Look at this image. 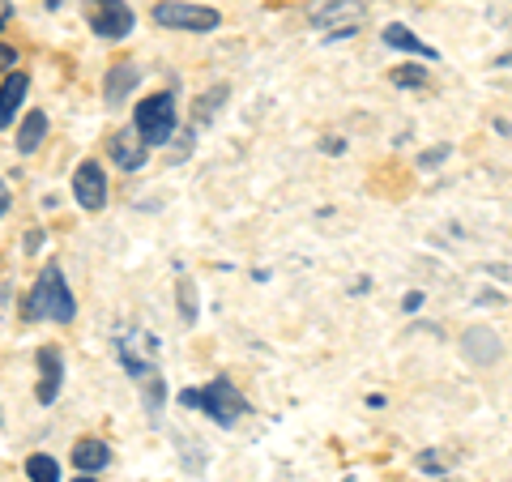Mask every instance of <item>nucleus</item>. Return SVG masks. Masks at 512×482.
Wrapping results in <instances>:
<instances>
[{"label":"nucleus","instance_id":"1","mask_svg":"<svg viewBox=\"0 0 512 482\" xmlns=\"http://www.w3.org/2000/svg\"><path fill=\"white\" fill-rule=\"evenodd\" d=\"M26 316L30 320H56V325H69V320L77 316V299H73L69 282H64V273L56 265H47L35 278V286H30Z\"/></svg>","mask_w":512,"mask_h":482},{"label":"nucleus","instance_id":"2","mask_svg":"<svg viewBox=\"0 0 512 482\" xmlns=\"http://www.w3.org/2000/svg\"><path fill=\"white\" fill-rule=\"evenodd\" d=\"M133 128H137V137L146 141V146H167L171 133H175V99L167 90L141 99L137 116H133Z\"/></svg>","mask_w":512,"mask_h":482},{"label":"nucleus","instance_id":"3","mask_svg":"<svg viewBox=\"0 0 512 482\" xmlns=\"http://www.w3.org/2000/svg\"><path fill=\"white\" fill-rule=\"evenodd\" d=\"M154 22L167 30H218V9L210 5H188V0H163L154 5Z\"/></svg>","mask_w":512,"mask_h":482},{"label":"nucleus","instance_id":"4","mask_svg":"<svg viewBox=\"0 0 512 482\" xmlns=\"http://www.w3.org/2000/svg\"><path fill=\"white\" fill-rule=\"evenodd\" d=\"M201 410L210 414L218 427H235L239 414H248V401H244V393H239L231 380H210L201 389Z\"/></svg>","mask_w":512,"mask_h":482},{"label":"nucleus","instance_id":"5","mask_svg":"<svg viewBox=\"0 0 512 482\" xmlns=\"http://www.w3.org/2000/svg\"><path fill=\"white\" fill-rule=\"evenodd\" d=\"M312 26H320L329 39H350L363 26V5L359 0H325L312 9Z\"/></svg>","mask_w":512,"mask_h":482},{"label":"nucleus","instance_id":"6","mask_svg":"<svg viewBox=\"0 0 512 482\" xmlns=\"http://www.w3.org/2000/svg\"><path fill=\"white\" fill-rule=\"evenodd\" d=\"M86 22L99 39H124L137 18L124 0H86Z\"/></svg>","mask_w":512,"mask_h":482},{"label":"nucleus","instance_id":"7","mask_svg":"<svg viewBox=\"0 0 512 482\" xmlns=\"http://www.w3.org/2000/svg\"><path fill=\"white\" fill-rule=\"evenodd\" d=\"M73 197L90 214H99L107 205V175H103V167L94 163V158H86V163L73 171Z\"/></svg>","mask_w":512,"mask_h":482},{"label":"nucleus","instance_id":"8","mask_svg":"<svg viewBox=\"0 0 512 482\" xmlns=\"http://www.w3.org/2000/svg\"><path fill=\"white\" fill-rule=\"evenodd\" d=\"M461 355H466L474 367H491L500 359V337H495V329H487V325H470L461 333Z\"/></svg>","mask_w":512,"mask_h":482},{"label":"nucleus","instance_id":"9","mask_svg":"<svg viewBox=\"0 0 512 482\" xmlns=\"http://www.w3.org/2000/svg\"><path fill=\"white\" fill-rule=\"evenodd\" d=\"M60 380H64L60 350L56 346H43L39 350V406H52V401L60 397Z\"/></svg>","mask_w":512,"mask_h":482},{"label":"nucleus","instance_id":"10","mask_svg":"<svg viewBox=\"0 0 512 482\" xmlns=\"http://www.w3.org/2000/svg\"><path fill=\"white\" fill-rule=\"evenodd\" d=\"M146 141L137 137V128H120L116 137H111V158L124 167V171H137L141 163H146Z\"/></svg>","mask_w":512,"mask_h":482},{"label":"nucleus","instance_id":"11","mask_svg":"<svg viewBox=\"0 0 512 482\" xmlns=\"http://www.w3.org/2000/svg\"><path fill=\"white\" fill-rule=\"evenodd\" d=\"M141 82V73H137V64L133 60H124V64H111V73H107V86H103V99L107 107H120L128 94H133V86Z\"/></svg>","mask_w":512,"mask_h":482},{"label":"nucleus","instance_id":"12","mask_svg":"<svg viewBox=\"0 0 512 482\" xmlns=\"http://www.w3.org/2000/svg\"><path fill=\"white\" fill-rule=\"evenodd\" d=\"M26 86H30V77H26L22 69L5 77V86H0V128H9L13 116H18V107H22V99H26Z\"/></svg>","mask_w":512,"mask_h":482},{"label":"nucleus","instance_id":"13","mask_svg":"<svg viewBox=\"0 0 512 482\" xmlns=\"http://www.w3.org/2000/svg\"><path fill=\"white\" fill-rule=\"evenodd\" d=\"M43 137H47V116L39 107L26 111V120L18 124V154H35L43 146Z\"/></svg>","mask_w":512,"mask_h":482},{"label":"nucleus","instance_id":"14","mask_svg":"<svg viewBox=\"0 0 512 482\" xmlns=\"http://www.w3.org/2000/svg\"><path fill=\"white\" fill-rule=\"evenodd\" d=\"M107 461H111V448H107L103 440H77V448H73V465H77L82 474L103 470Z\"/></svg>","mask_w":512,"mask_h":482},{"label":"nucleus","instance_id":"15","mask_svg":"<svg viewBox=\"0 0 512 482\" xmlns=\"http://www.w3.org/2000/svg\"><path fill=\"white\" fill-rule=\"evenodd\" d=\"M384 43L389 47H397V52H414V56H427V60H436V52L423 43V39H414V30H406V26H397V22H389L384 26Z\"/></svg>","mask_w":512,"mask_h":482},{"label":"nucleus","instance_id":"16","mask_svg":"<svg viewBox=\"0 0 512 482\" xmlns=\"http://www.w3.org/2000/svg\"><path fill=\"white\" fill-rule=\"evenodd\" d=\"M26 474H30V482H60V465H56V457L35 453L26 461Z\"/></svg>","mask_w":512,"mask_h":482},{"label":"nucleus","instance_id":"17","mask_svg":"<svg viewBox=\"0 0 512 482\" xmlns=\"http://www.w3.org/2000/svg\"><path fill=\"white\" fill-rule=\"evenodd\" d=\"M393 82H397V86H406V90L427 86V69H414V64H402V69H393Z\"/></svg>","mask_w":512,"mask_h":482},{"label":"nucleus","instance_id":"18","mask_svg":"<svg viewBox=\"0 0 512 482\" xmlns=\"http://www.w3.org/2000/svg\"><path fill=\"white\" fill-rule=\"evenodd\" d=\"M180 316H184V325H192V320H197V291H192L188 278L180 282Z\"/></svg>","mask_w":512,"mask_h":482},{"label":"nucleus","instance_id":"19","mask_svg":"<svg viewBox=\"0 0 512 482\" xmlns=\"http://www.w3.org/2000/svg\"><path fill=\"white\" fill-rule=\"evenodd\" d=\"M402 308H406V312H419V308H423V295H419V291H410Z\"/></svg>","mask_w":512,"mask_h":482},{"label":"nucleus","instance_id":"20","mask_svg":"<svg viewBox=\"0 0 512 482\" xmlns=\"http://www.w3.org/2000/svg\"><path fill=\"white\" fill-rule=\"evenodd\" d=\"M180 401H184V406H201V393H197V389H184Z\"/></svg>","mask_w":512,"mask_h":482},{"label":"nucleus","instance_id":"21","mask_svg":"<svg viewBox=\"0 0 512 482\" xmlns=\"http://www.w3.org/2000/svg\"><path fill=\"white\" fill-rule=\"evenodd\" d=\"M5 210H9V188H5V180H0V218H5Z\"/></svg>","mask_w":512,"mask_h":482},{"label":"nucleus","instance_id":"22","mask_svg":"<svg viewBox=\"0 0 512 482\" xmlns=\"http://www.w3.org/2000/svg\"><path fill=\"white\" fill-rule=\"evenodd\" d=\"M39 239H43L39 231H30V235H26V252H39Z\"/></svg>","mask_w":512,"mask_h":482},{"label":"nucleus","instance_id":"23","mask_svg":"<svg viewBox=\"0 0 512 482\" xmlns=\"http://www.w3.org/2000/svg\"><path fill=\"white\" fill-rule=\"evenodd\" d=\"M73 482H94V474H77V478H73Z\"/></svg>","mask_w":512,"mask_h":482}]
</instances>
